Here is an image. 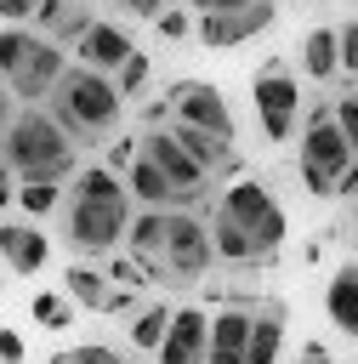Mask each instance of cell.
<instances>
[{"instance_id": "25", "label": "cell", "mask_w": 358, "mask_h": 364, "mask_svg": "<svg viewBox=\"0 0 358 364\" xmlns=\"http://www.w3.org/2000/svg\"><path fill=\"white\" fill-rule=\"evenodd\" d=\"M51 364H131V358L114 353V347H97V341H91V347H68V353H57Z\"/></svg>"}, {"instance_id": "30", "label": "cell", "mask_w": 358, "mask_h": 364, "mask_svg": "<svg viewBox=\"0 0 358 364\" xmlns=\"http://www.w3.org/2000/svg\"><path fill=\"white\" fill-rule=\"evenodd\" d=\"M341 68H347V74L358 80V17H352V23L341 28Z\"/></svg>"}, {"instance_id": "28", "label": "cell", "mask_w": 358, "mask_h": 364, "mask_svg": "<svg viewBox=\"0 0 358 364\" xmlns=\"http://www.w3.org/2000/svg\"><path fill=\"white\" fill-rule=\"evenodd\" d=\"M335 119H341V131H347V142L358 148V91H347V97H335Z\"/></svg>"}, {"instance_id": "22", "label": "cell", "mask_w": 358, "mask_h": 364, "mask_svg": "<svg viewBox=\"0 0 358 364\" xmlns=\"http://www.w3.org/2000/svg\"><path fill=\"white\" fill-rule=\"evenodd\" d=\"M170 313H176V307H165V301L142 307V313L131 318V347H142V353H159V341H165V330H170Z\"/></svg>"}, {"instance_id": "3", "label": "cell", "mask_w": 358, "mask_h": 364, "mask_svg": "<svg viewBox=\"0 0 358 364\" xmlns=\"http://www.w3.org/2000/svg\"><path fill=\"white\" fill-rule=\"evenodd\" d=\"M0 68H6V97L40 102L68 74V57H63V46L51 34H34L23 23H6V34H0Z\"/></svg>"}, {"instance_id": "16", "label": "cell", "mask_w": 358, "mask_h": 364, "mask_svg": "<svg viewBox=\"0 0 358 364\" xmlns=\"http://www.w3.org/2000/svg\"><path fill=\"white\" fill-rule=\"evenodd\" d=\"M165 233H170V210H136L131 216V233H125V245H131V256L159 279V256H165Z\"/></svg>"}, {"instance_id": "18", "label": "cell", "mask_w": 358, "mask_h": 364, "mask_svg": "<svg viewBox=\"0 0 358 364\" xmlns=\"http://www.w3.org/2000/svg\"><path fill=\"white\" fill-rule=\"evenodd\" d=\"M324 313H330L335 330L358 336V262H347V267L330 279V290H324Z\"/></svg>"}, {"instance_id": "24", "label": "cell", "mask_w": 358, "mask_h": 364, "mask_svg": "<svg viewBox=\"0 0 358 364\" xmlns=\"http://www.w3.org/2000/svg\"><path fill=\"white\" fill-rule=\"evenodd\" d=\"M148 74H153V68H148V51H131V57H125V68L114 74V85H119L125 97H142V85H148Z\"/></svg>"}, {"instance_id": "33", "label": "cell", "mask_w": 358, "mask_h": 364, "mask_svg": "<svg viewBox=\"0 0 358 364\" xmlns=\"http://www.w3.org/2000/svg\"><path fill=\"white\" fill-rule=\"evenodd\" d=\"M0 358L6 364H23V336L17 330H0Z\"/></svg>"}, {"instance_id": "15", "label": "cell", "mask_w": 358, "mask_h": 364, "mask_svg": "<svg viewBox=\"0 0 358 364\" xmlns=\"http://www.w3.org/2000/svg\"><path fill=\"white\" fill-rule=\"evenodd\" d=\"M250 330H256V313L244 307H222L210 318V364H244L250 353Z\"/></svg>"}, {"instance_id": "5", "label": "cell", "mask_w": 358, "mask_h": 364, "mask_svg": "<svg viewBox=\"0 0 358 364\" xmlns=\"http://www.w3.org/2000/svg\"><path fill=\"white\" fill-rule=\"evenodd\" d=\"M125 233H131V205L68 193V245H74V256H108Z\"/></svg>"}, {"instance_id": "11", "label": "cell", "mask_w": 358, "mask_h": 364, "mask_svg": "<svg viewBox=\"0 0 358 364\" xmlns=\"http://www.w3.org/2000/svg\"><path fill=\"white\" fill-rule=\"evenodd\" d=\"M142 154H148V159H153V165H159V171H165V176H170V182L199 205V193H205L210 171L193 159V148H188L176 131H148V136H142Z\"/></svg>"}, {"instance_id": "26", "label": "cell", "mask_w": 358, "mask_h": 364, "mask_svg": "<svg viewBox=\"0 0 358 364\" xmlns=\"http://www.w3.org/2000/svg\"><path fill=\"white\" fill-rule=\"evenodd\" d=\"M153 28H159L165 40H182V34H193V28H199V17H188V6H165V11L153 17Z\"/></svg>"}, {"instance_id": "36", "label": "cell", "mask_w": 358, "mask_h": 364, "mask_svg": "<svg viewBox=\"0 0 358 364\" xmlns=\"http://www.w3.org/2000/svg\"><path fill=\"white\" fill-rule=\"evenodd\" d=\"M341 199H358V159H352L347 176H341Z\"/></svg>"}, {"instance_id": "4", "label": "cell", "mask_w": 358, "mask_h": 364, "mask_svg": "<svg viewBox=\"0 0 358 364\" xmlns=\"http://www.w3.org/2000/svg\"><path fill=\"white\" fill-rule=\"evenodd\" d=\"M352 159H358V148L347 142V131L335 119V102L307 108V136H301V182H307V193L313 199L341 193V176H347Z\"/></svg>"}, {"instance_id": "14", "label": "cell", "mask_w": 358, "mask_h": 364, "mask_svg": "<svg viewBox=\"0 0 358 364\" xmlns=\"http://www.w3.org/2000/svg\"><path fill=\"white\" fill-rule=\"evenodd\" d=\"M0 250H6V267L17 279H34L45 267V256H51V245H45V233L34 222H6L0 228Z\"/></svg>"}, {"instance_id": "1", "label": "cell", "mask_w": 358, "mask_h": 364, "mask_svg": "<svg viewBox=\"0 0 358 364\" xmlns=\"http://www.w3.org/2000/svg\"><path fill=\"white\" fill-rule=\"evenodd\" d=\"M45 102H51V114L63 119V131H68L80 148L108 142L114 125H119V114H125V91L114 85V74L85 68V63H74V68L57 80V91H51Z\"/></svg>"}, {"instance_id": "31", "label": "cell", "mask_w": 358, "mask_h": 364, "mask_svg": "<svg viewBox=\"0 0 358 364\" xmlns=\"http://www.w3.org/2000/svg\"><path fill=\"white\" fill-rule=\"evenodd\" d=\"M45 0H0V11H6V23H28L34 11H40Z\"/></svg>"}, {"instance_id": "17", "label": "cell", "mask_w": 358, "mask_h": 364, "mask_svg": "<svg viewBox=\"0 0 358 364\" xmlns=\"http://www.w3.org/2000/svg\"><path fill=\"white\" fill-rule=\"evenodd\" d=\"M91 23H97V17H91V6H80V0H45V6L34 11V28L51 34L57 46H80Z\"/></svg>"}, {"instance_id": "23", "label": "cell", "mask_w": 358, "mask_h": 364, "mask_svg": "<svg viewBox=\"0 0 358 364\" xmlns=\"http://www.w3.org/2000/svg\"><path fill=\"white\" fill-rule=\"evenodd\" d=\"M57 199H63V182H51V176H23V188H17V205L40 222L45 210H57Z\"/></svg>"}, {"instance_id": "34", "label": "cell", "mask_w": 358, "mask_h": 364, "mask_svg": "<svg viewBox=\"0 0 358 364\" xmlns=\"http://www.w3.org/2000/svg\"><path fill=\"white\" fill-rule=\"evenodd\" d=\"M295 364H335V353H330V347H324V341H307V347H301V358H295Z\"/></svg>"}, {"instance_id": "13", "label": "cell", "mask_w": 358, "mask_h": 364, "mask_svg": "<svg viewBox=\"0 0 358 364\" xmlns=\"http://www.w3.org/2000/svg\"><path fill=\"white\" fill-rule=\"evenodd\" d=\"M131 51H136L131 34H125L119 23H102V17H97V23L85 28V40H80V63H85V68H102V74H119Z\"/></svg>"}, {"instance_id": "9", "label": "cell", "mask_w": 358, "mask_h": 364, "mask_svg": "<svg viewBox=\"0 0 358 364\" xmlns=\"http://www.w3.org/2000/svg\"><path fill=\"white\" fill-rule=\"evenodd\" d=\"M273 17H278L273 0H256V6H239V11H199V28H193V34H199L205 51H233V46L267 34Z\"/></svg>"}, {"instance_id": "12", "label": "cell", "mask_w": 358, "mask_h": 364, "mask_svg": "<svg viewBox=\"0 0 358 364\" xmlns=\"http://www.w3.org/2000/svg\"><path fill=\"white\" fill-rule=\"evenodd\" d=\"M153 358L159 364H210V313L205 307H176Z\"/></svg>"}, {"instance_id": "7", "label": "cell", "mask_w": 358, "mask_h": 364, "mask_svg": "<svg viewBox=\"0 0 358 364\" xmlns=\"http://www.w3.org/2000/svg\"><path fill=\"white\" fill-rule=\"evenodd\" d=\"M210 256H216L210 228H205L193 210H170V233H165V256H159V279L188 284V279H199V273L210 267Z\"/></svg>"}, {"instance_id": "10", "label": "cell", "mask_w": 358, "mask_h": 364, "mask_svg": "<svg viewBox=\"0 0 358 364\" xmlns=\"http://www.w3.org/2000/svg\"><path fill=\"white\" fill-rule=\"evenodd\" d=\"M170 119L199 125V131H216L222 142L239 136V131H233V114H227V97H222L216 85H205V80H182V85H170Z\"/></svg>"}, {"instance_id": "19", "label": "cell", "mask_w": 358, "mask_h": 364, "mask_svg": "<svg viewBox=\"0 0 358 364\" xmlns=\"http://www.w3.org/2000/svg\"><path fill=\"white\" fill-rule=\"evenodd\" d=\"M301 68H307V80H335L341 74V28H307Z\"/></svg>"}, {"instance_id": "8", "label": "cell", "mask_w": 358, "mask_h": 364, "mask_svg": "<svg viewBox=\"0 0 358 364\" xmlns=\"http://www.w3.org/2000/svg\"><path fill=\"white\" fill-rule=\"evenodd\" d=\"M256 119H261V136L267 142H290L295 136V119H301V85L284 63H267L256 74Z\"/></svg>"}, {"instance_id": "32", "label": "cell", "mask_w": 358, "mask_h": 364, "mask_svg": "<svg viewBox=\"0 0 358 364\" xmlns=\"http://www.w3.org/2000/svg\"><path fill=\"white\" fill-rule=\"evenodd\" d=\"M114 6H125L131 17H148V23H153V17H159V11L170 6V0H114Z\"/></svg>"}, {"instance_id": "20", "label": "cell", "mask_w": 358, "mask_h": 364, "mask_svg": "<svg viewBox=\"0 0 358 364\" xmlns=\"http://www.w3.org/2000/svg\"><path fill=\"white\" fill-rule=\"evenodd\" d=\"M278 353H284V301H267V307L256 313L244 364H278Z\"/></svg>"}, {"instance_id": "37", "label": "cell", "mask_w": 358, "mask_h": 364, "mask_svg": "<svg viewBox=\"0 0 358 364\" xmlns=\"http://www.w3.org/2000/svg\"><path fill=\"white\" fill-rule=\"evenodd\" d=\"M352 216H358V199H352Z\"/></svg>"}, {"instance_id": "2", "label": "cell", "mask_w": 358, "mask_h": 364, "mask_svg": "<svg viewBox=\"0 0 358 364\" xmlns=\"http://www.w3.org/2000/svg\"><path fill=\"white\" fill-rule=\"evenodd\" d=\"M74 136L63 131V119L51 108H17V97H6V165L17 176H51L68 182L74 176Z\"/></svg>"}, {"instance_id": "35", "label": "cell", "mask_w": 358, "mask_h": 364, "mask_svg": "<svg viewBox=\"0 0 358 364\" xmlns=\"http://www.w3.org/2000/svg\"><path fill=\"white\" fill-rule=\"evenodd\" d=\"M193 11H239V6H256V0H188Z\"/></svg>"}, {"instance_id": "21", "label": "cell", "mask_w": 358, "mask_h": 364, "mask_svg": "<svg viewBox=\"0 0 358 364\" xmlns=\"http://www.w3.org/2000/svg\"><path fill=\"white\" fill-rule=\"evenodd\" d=\"M210 239H216V256H222V262H267L261 245H256L233 216H222V210H216V222H210Z\"/></svg>"}, {"instance_id": "29", "label": "cell", "mask_w": 358, "mask_h": 364, "mask_svg": "<svg viewBox=\"0 0 358 364\" xmlns=\"http://www.w3.org/2000/svg\"><path fill=\"white\" fill-rule=\"evenodd\" d=\"M136 154H142V148H136L131 136H114V142H108V165H114V171H131Z\"/></svg>"}, {"instance_id": "6", "label": "cell", "mask_w": 358, "mask_h": 364, "mask_svg": "<svg viewBox=\"0 0 358 364\" xmlns=\"http://www.w3.org/2000/svg\"><path fill=\"white\" fill-rule=\"evenodd\" d=\"M216 210H222V216H233V222L261 245V256H273V250L284 245V228H290V222H284V205H278L261 182H233V188L222 193V205H216Z\"/></svg>"}, {"instance_id": "27", "label": "cell", "mask_w": 358, "mask_h": 364, "mask_svg": "<svg viewBox=\"0 0 358 364\" xmlns=\"http://www.w3.org/2000/svg\"><path fill=\"white\" fill-rule=\"evenodd\" d=\"M34 324L63 330V324H68V301H63V296H51V290H40V296H34Z\"/></svg>"}]
</instances>
